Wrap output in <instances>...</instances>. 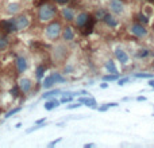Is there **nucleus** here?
<instances>
[{
    "instance_id": "obj_1",
    "label": "nucleus",
    "mask_w": 154,
    "mask_h": 148,
    "mask_svg": "<svg viewBox=\"0 0 154 148\" xmlns=\"http://www.w3.org/2000/svg\"><path fill=\"white\" fill-rule=\"evenodd\" d=\"M56 16V8L50 4H43L41 5L39 11H38V17L41 22H50L52 19Z\"/></svg>"
},
{
    "instance_id": "obj_2",
    "label": "nucleus",
    "mask_w": 154,
    "mask_h": 148,
    "mask_svg": "<svg viewBox=\"0 0 154 148\" xmlns=\"http://www.w3.org/2000/svg\"><path fill=\"white\" fill-rule=\"evenodd\" d=\"M61 24L58 22H52L50 24H47L46 26V28H45V34H46V36H47L49 39H57L58 36H60V34H61Z\"/></svg>"
},
{
    "instance_id": "obj_3",
    "label": "nucleus",
    "mask_w": 154,
    "mask_h": 148,
    "mask_svg": "<svg viewBox=\"0 0 154 148\" xmlns=\"http://www.w3.org/2000/svg\"><path fill=\"white\" fill-rule=\"evenodd\" d=\"M110 9L115 15H122L124 12V4L120 0H110Z\"/></svg>"
},
{
    "instance_id": "obj_4",
    "label": "nucleus",
    "mask_w": 154,
    "mask_h": 148,
    "mask_svg": "<svg viewBox=\"0 0 154 148\" xmlns=\"http://www.w3.org/2000/svg\"><path fill=\"white\" fill-rule=\"evenodd\" d=\"M130 31H131L132 35H135V36H138V38H143V36L147 35V30L145 28V26L138 24V23L132 24V26L130 27Z\"/></svg>"
},
{
    "instance_id": "obj_5",
    "label": "nucleus",
    "mask_w": 154,
    "mask_h": 148,
    "mask_svg": "<svg viewBox=\"0 0 154 148\" xmlns=\"http://www.w3.org/2000/svg\"><path fill=\"white\" fill-rule=\"evenodd\" d=\"M115 57H116V59H118L122 65H127L128 59H130L128 54L124 51L123 48H116V50H115Z\"/></svg>"
},
{
    "instance_id": "obj_6",
    "label": "nucleus",
    "mask_w": 154,
    "mask_h": 148,
    "mask_svg": "<svg viewBox=\"0 0 154 148\" xmlns=\"http://www.w3.org/2000/svg\"><path fill=\"white\" fill-rule=\"evenodd\" d=\"M28 24H30L28 17L24 16V15H23V16H18L15 19V26H16V30L18 31H22V30H24V28H27Z\"/></svg>"
},
{
    "instance_id": "obj_7",
    "label": "nucleus",
    "mask_w": 154,
    "mask_h": 148,
    "mask_svg": "<svg viewBox=\"0 0 154 148\" xmlns=\"http://www.w3.org/2000/svg\"><path fill=\"white\" fill-rule=\"evenodd\" d=\"M18 86L22 93H28V91L33 89V83H31V79H28V78H20L19 79Z\"/></svg>"
},
{
    "instance_id": "obj_8",
    "label": "nucleus",
    "mask_w": 154,
    "mask_h": 148,
    "mask_svg": "<svg viewBox=\"0 0 154 148\" xmlns=\"http://www.w3.org/2000/svg\"><path fill=\"white\" fill-rule=\"evenodd\" d=\"M16 69L19 73H24L27 70V59L24 57H18L16 59Z\"/></svg>"
},
{
    "instance_id": "obj_9",
    "label": "nucleus",
    "mask_w": 154,
    "mask_h": 148,
    "mask_svg": "<svg viewBox=\"0 0 154 148\" xmlns=\"http://www.w3.org/2000/svg\"><path fill=\"white\" fill-rule=\"evenodd\" d=\"M89 19V15L87 12H81L77 15V19H76V24L79 27H84L85 24H87V22H88Z\"/></svg>"
},
{
    "instance_id": "obj_10",
    "label": "nucleus",
    "mask_w": 154,
    "mask_h": 148,
    "mask_svg": "<svg viewBox=\"0 0 154 148\" xmlns=\"http://www.w3.org/2000/svg\"><path fill=\"white\" fill-rule=\"evenodd\" d=\"M61 104V101H58V100H56L54 97H52V98H47V101L45 102V109L46 110H52V109H54V108H57L58 105Z\"/></svg>"
},
{
    "instance_id": "obj_11",
    "label": "nucleus",
    "mask_w": 154,
    "mask_h": 148,
    "mask_svg": "<svg viewBox=\"0 0 154 148\" xmlns=\"http://www.w3.org/2000/svg\"><path fill=\"white\" fill-rule=\"evenodd\" d=\"M79 102H81V104H85L87 105V106H89V108L91 109H96L97 106H96V100H95V98H87V97H81V98H79Z\"/></svg>"
},
{
    "instance_id": "obj_12",
    "label": "nucleus",
    "mask_w": 154,
    "mask_h": 148,
    "mask_svg": "<svg viewBox=\"0 0 154 148\" xmlns=\"http://www.w3.org/2000/svg\"><path fill=\"white\" fill-rule=\"evenodd\" d=\"M54 83H56V81H54V77H53V74H52V75L45 77L43 82H42V86H43L45 90H49V89H52L54 86Z\"/></svg>"
},
{
    "instance_id": "obj_13",
    "label": "nucleus",
    "mask_w": 154,
    "mask_h": 148,
    "mask_svg": "<svg viewBox=\"0 0 154 148\" xmlns=\"http://www.w3.org/2000/svg\"><path fill=\"white\" fill-rule=\"evenodd\" d=\"M103 20L106 22L107 26H110V27H116L118 26V20H116L115 16L114 15H111V13H106L104 17H103Z\"/></svg>"
},
{
    "instance_id": "obj_14",
    "label": "nucleus",
    "mask_w": 154,
    "mask_h": 148,
    "mask_svg": "<svg viewBox=\"0 0 154 148\" xmlns=\"http://www.w3.org/2000/svg\"><path fill=\"white\" fill-rule=\"evenodd\" d=\"M62 38H64V40H66V42L73 40V38H75V32H73V30H72L71 27H65V28L62 30Z\"/></svg>"
},
{
    "instance_id": "obj_15",
    "label": "nucleus",
    "mask_w": 154,
    "mask_h": 148,
    "mask_svg": "<svg viewBox=\"0 0 154 148\" xmlns=\"http://www.w3.org/2000/svg\"><path fill=\"white\" fill-rule=\"evenodd\" d=\"M61 12H62V16L65 17V20H68V22H71V20L75 19V13H73V11L71 8H62Z\"/></svg>"
},
{
    "instance_id": "obj_16",
    "label": "nucleus",
    "mask_w": 154,
    "mask_h": 148,
    "mask_svg": "<svg viewBox=\"0 0 154 148\" xmlns=\"http://www.w3.org/2000/svg\"><path fill=\"white\" fill-rule=\"evenodd\" d=\"M20 11V4L19 3H9L8 5H7V12L8 13H16Z\"/></svg>"
},
{
    "instance_id": "obj_17",
    "label": "nucleus",
    "mask_w": 154,
    "mask_h": 148,
    "mask_svg": "<svg viewBox=\"0 0 154 148\" xmlns=\"http://www.w3.org/2000/svg\"><path fill=\"white\" fill-rule=\"evenodd\" d=\"M106 70L111 74H118V69H116V66H115V62L111 61V59L106 62Z\"/></svg>"
},
{
    "instance_id": "obj_18",
    "label": "nucleus",
    "mask_w": 154,
    "mask_h": 148,
    "mask_svg": "<svg viewBox=\"0 0 154 148\" xmlns=\"http://www.w3.org/2000/svg\"><path fill=\"white\" fill-rule=\"evenodd\" d=\"M3 24H4L5 30L8 31V32H12V31H18V30H16V26H15V19H14V20H8V22H4Z\"/></svg>"
},
{
    "instance_id": "obj_19",
    "label": "nucleus",
    "mask_w": 154,
    "mask_h": 148,
    "mask_svg": "<svg viewBox=\"0 0 154 148\" xmlns=\"http://www.w3.org/2000/svg\"><path fill=\"white\" fill-rule=\"evenodd\" d=\"M60 93H61V90L56 89V90H50V91H47V93H45L42 97H43V100H47V98H52V97L57 96V94H60Z\"/></svg>"
},
{
    "instance_id": "obj_20",
    "label": "nucleus",
    "mask_w": 154,
    "mask_h": 148,
    "mask_svg": "<svg viewBox=\"0 0 154 148\" xmlns=\"http://www.w3.org/2000/svg\"><path fill=\"white\" fill-rule=\"evenodd\" d=\"M53 77H54V81H56V83H62V82H65V81H66L65 77H62L60 73H54Z\"/></svg>"
},
{
    "instance_id": "obj_21",
    "label": "nucleus",
    "mask_w": 154,
    "mask_h": 148,
    "mask_svg": "<svg viewBox=\"0 0 154 148\" xmlns=\"http://www.w3.org/2000/svg\"><path fill=\"white\" fill-rule=\"evenodd\" d=\"M150 52H149V50H146V48H141V50H138V52H136V57L138 58H145V57H147Z\"/></svg>"
},
{
    "instance_id": "obj_22",
    "label": "nucleus",
    "mask_w": 154,
    "mask_h": 148,
    "mask_svg": "<svg viewBox=\"0 0 154 148\" xmlns=\"http://www.w3.org/2000/svg\"><path fill=\"white\" fill-rule=\"evenodd\" d=\"M43 74H45V67L43 66H38V67H37V71H35L37 78L41 79L42 77H43Z\"/></svg>"
},
{
    "instance_id": "obj_23",
    "label": "nucleus",
    "mask_w": 154,
    "mask_h": 148,
    "mask_svg": "<svg viewBox=\"0 0 154 148\" xmlns=\"http://www.w3.org/2000/svg\"><path fill=\"white\" fill-rule=\"evenodd\" d=\"M18 112H20V108H19V106H18V108H15V109H11L9 112H7L4 117H5V118H9L11 116H14V114H16Z\"/></svg>"
},
{
    "instance_id": "obj_24",
    "label": "nucleus",
    "mask_w": 154,
    "mask_h": 148,
    "mask_svg": "<svg viewBox=\"0 0 154 148\" xmlns=\"http://www.w3.org/2000/svg\"><path fill=\"white\" fill-rule=\"evenodd\" d=\"M103 79H104V81H116V79H118V74H108V75H104Z\"/></svg>"
},
{
    "instance_id": "obj_25",
    "label": "nucleus",
    "mask_w": 154,
    "mask_h": 148,
    "mask_svg": "<svg viewBox=\"0 0 154 148\" xmlns=\"http://www.w3.org/2000/svg\"><path fill=\"white\" fill-rule=\"evenodd\" d=\"M135 77L136 78H154L153 74H146V73H136Z\"/></svg>"
},
{
    "instance_id": "obj_26",
    "label": "nucleus",
    "mask_w": 154,
    "mask_h": 148,
    "mask_svg": "<svg viewBox=\"0 0 154 148\" xmlns=\"http://www.w3.org/2000/svg\"><path fill=\"white\" fill-rule=\"evenodd\" d=\"M7 46H8L7 39H5V38H0V50H1V51H3V50H5V48H7Z\"/></svg>"
},
{
    "instance_id": "obj_27",
    "label": "nucleus",
    "mask_w": 154,
    "mask_h": 148,
    "mask_svg": "<svg viewBox=\"0 0 154 148\" xmlns=\"http://www.w3.org/2000/svg\"><path fill=\"white\" fill-rule=\"evenodd\" d=\"M138 17H139V20H141L142 23H149V16H146L145 13H139V15H138Z\"/></svg>"
},
{
    "instance_id": "obj_28",
    "label": "nucleus",
    "mask_w": 154,
    "mask_h": 148,
    "mask_svg": "<svg viewBox=\"0 0 154 148\" xmlns=\"http://www.w3.org/2000/svg\"><path fill=\"white\" fill-rule=\"evenodd\" d=\"M128 77H124V78H120V79H118V85L119 86H123V85H126V83L128 82Z\"/></svg>"
},
{
    "instance_id": "obj_29",
    "label": "nucleus",
    "mask_w": 154,
    "mask_h": 148,
    "mask_svg": "<svg viewBox=\"0 0 154 148\" xmlns=\"http://www.w3.org/2000/svg\"><path fill=\"white\" fill-rule=\"evenodd\" d=\"M62 140V137H58V139H56V140H53V141H50V143L47 144V147L49 148H52V147H54V145H56V144H58L60 143V141H61Z\"/></svg>"
},
{
    "instance_id": "obj_30",
    "label": "nucleus",
    "mask_w": 154,
    "mask_h": 148,
    "mask_svg": "<svg viewBox=\"0 0 154 148\" xmlns=\"http://www.w3.org/2000/svg\"><path fill=\"white\" fill-rule=\"evenodd\" d=\"M80 106H81V102H79V101H77V102H75V104L68 105L66 108H68V109H76V108H80Z\"/></svg>"
},
{
    "instance_id": "obj_31",
    "label": "nucleus",
    "mask_w": 154,
    "mask_h": 148,
    "mask_svg": "<svg viewBox=\"0 0 154 148\" xmlns=\"http://www.w3.org/2000/svg\"><path fill=\"white\" fill-rule=\"evenodd\" d=\"M19 90H20V89H19V86H14L12 89H11V94H12L14 97H16V96H18V93H19Z\"/></svg>"
},
{
    "instance_id": "obj_32",
    "label": "nucleus",
    "mask_w": 154,
    "mask_h": 148,
    "mask_svg": "<svg viewBox=\"0 0 154 148\" xmlns=\"http://www.w3.org/2000/svg\"><path fill=\"white\" fill-rule=\"evenodd\" d=\"M104 15H106V12H104V11H97L96 12V17L97 19H101V20H103V17H104Z\"/></svg>"
},
{
    "instance_id": "obj_33",
    "label": "nucleus",
    "mask_w": 154,
    "mask_h": 148,
    "mask_svg": "<svg viewBox=\"0 0 154 148\" xmlns=\"http://www.w3.org/2000/svg\"><path fill=\"white\" fill-rule=\"evenodd\" d=\"M108 108H110V106H108V104H104L103 106H100V108H99V112H106Z\"/></svg>"
},
{
    "instance_id": "obj_34",
    "label": "nucleus",
    "mask_w": 154,
    "mask_h": 148,
    "mask_svg": "<svg viewBox=\"0 0 154 148\" xmlns=\"http://www.w3.org/2000/svg\"><path fill=\"white\" fill-rule=\"evenodd\" d=\"M56 3H60V4H65V3H68L69 0H54Z\"/></svg>"
},
{
    "instance_id": "obj_35",
    "label": "nucleus",
    "mask_w": 154,
    "mask_h": 148,
    "mask_svg": "<svg viewBox=\"0 0 154 148\" xmlns=\"http://www.w3.org/2000/svg\"><path fill=\"white\" fill-rule=\"evenodd\" d=\"M45 120H46V118H41V120H37V121H35V124H43V122H45Z\"/></svg>"
},
{
    "instance_id": "obj_36",
    "label": "nucleus",
    "mask_w": 154,
    "mask_h": 148,
    "mask_svg": "<svg viewBox=\"0 0 154 148\" xmlns=\"http://www.w3.org/2000/svg\"><path fill=\"white\" fill-rule=\"evenodd\" d=\"M136 100H138V101H145L146 97L145 96H139V97H136Z\"/></svg>"
},
{
    "instance_id": "obj_37",
    "label": "nucleus",
    "mask_w": 154,
    "mask_h": 148,
    "mask_svg": "<svg viewBox=\"0 0 154 148\" xmlns=\"http://www.w3.org/2000/svg\"><path fill=\"white\" fill-rule=\"evenodd\" d=\"M100 87H101V89H107V87H108V83H106V82H104V83H101Z\"/></svg>"
},
{
    "instance_id": "obj_38",
    "label": "nucleus",
    "mask_w": 154,
    "mask_h": 148,
    "mask_svg": "<svg viewBox=\"0 0 154 148\" xmlns=\"http://www.w3.org/2000/svg\"><path fill=\"white\" fill-rule=\"evenodd\" d=\"M149 86L154 87V79H150V81H149Z\"/></svg>"
},
{
    "instance_id": "obj_39",
    "label": "nucleus",
    "mask_w": 154,
    "mask_h": 148,
    "mask_svg": "<svg viewBox=\"0 0 154 148\" xmlns=\"http://www.w3.org/2000/svg\"><path fill=\"white\" fill-rule=\"evenodd\" d=\"M93 145H95V144L89 143V144H85V145H84V147H85V148H89V147H93Z\"/></svg>"
},
{
    "instance_id": "obj_40",
    "label": "nucleus",
    "mask_w": 154,
    "mask_h": 148,
    "mask_svg": "<svg viewBox=\"0 0 154 148\" xmlns=\"http://www.w3.org/2000/svg\"><path fill=\"white\" fill-rule=\"evenodd\" d=\"M147 1H151V3H154V0H147Z\"/></svg>"
},
{
    "instance_id": "obj_41",
    "label": "nucleus",
    "mask_w": 154,
    "mask_h": 148,
    "mask_svg": "<svg viewBox=\"0 0 154 148\" xmlns=\"http://www.w3.org/2000/svg\"><path fill=\"white\" fill-rule=\"evenodd\" d=\"M26 1H30V0H26Z\"/></svg>"
}]
</instances>
